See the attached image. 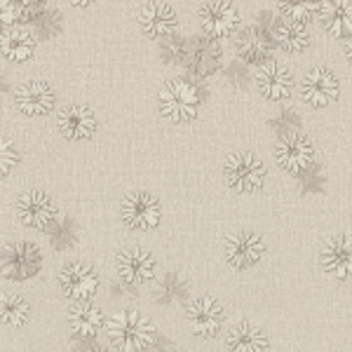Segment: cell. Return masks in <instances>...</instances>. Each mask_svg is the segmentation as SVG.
I'll list each match as a JSON object with an SVG mask.
<instances>
[{"label": "cell", "instance_id": "6da1fadb", "mask_svg": "<svg viewBox=\"0 0 352 352\" xmlns=\"http://www.w3.org/2000/svg\"><path fill=\"white\" fill-rule=\"evenodd\" d=\"M111 345L120 352H144L155 343V324L139 310H120L104 322Z\"/></svg>", "mask_w": 352, "mask_h": 352}, {"label": "cell", "instance_id": "7a4b0ae2", "mask_svg": "<svg viewBox=\"0 0 352 352\" xmlns=\"http://www.w3.org/2000/svg\"><path fill=\"white\" fill-rule=\"evenodd\" d=\"M157 104H160L162 118H167L169 122L184 124L197 118L202 104V92L188 78H174L160 89Z\"/></svg>", "mask_w": 352, "mask_h": 352}, {"label": "cell", "instance_id": "3957f363", "mask_svg": "<svg viewBox=\"0 0 352 352\" xmlns=\"http://www.w3.org/2000/svg\"><path fill=\"white\" fill-rule=\"evenodd\" d=\"M223 176L226 184L230 186L240 195H249V192H256L263 188L265 184V164L256 155V153H232V155L223 164Z\"/></svg>", "mask_w": 352, "mask_h": 352}, {"label": "cell", "instance_id": "277c9868", "mask_svg": "<svg viewBox=\"0 0 352 352\" xmlns=\"http://www.w3.org/2000/svg\"><path fill=\"white\" fill-rule=\"evenodd\" d=\"M43 268V254L33 242H14L0 252V275L21 282L38 275Z\"/></svg>", "mask_w": 352, "mask_h": 352}, {"label": "cell", "instance_id": "5b68a950", "mask_svg": "<svg viewBox=\"0 0 352 352\" xmlns=\"http://www.w3.org/2000/svg\"><path fill=\"white\" fill-rule=\"evenodd\" d=\"M315 160V148L312 141L303 132H289L282 134L275 144V162L280 164L285 172L298 176L310 167Z\"/></svg>", "mask_w": 352, "mask_h": 352}, {"label": "cell", "instance_id": "8992f818", "mask_svg": "<svg viewBox=\"0 0 352 352\" xmlns=\"http://www.w3.org/2000/svg\"><path fill=\"white\" fill-rule=\"evenodd\" d=\"M197 16H200L202 33L214 41L235 36L240 26V12L230 0H204Z\"/></svg>", "mask_w": 352, "mask_h": 352}, {"label": "cell", "instance_id": "52a82bcc", "mask_svg": "<svg viewBox=\"0 0 352 352\" xmlns=\"http://www.w3.org/2000/svg\"><path fill=\"white\" fill-rule=\"evenodd\" d=\"M120 214L122 221L134 230H153L160 226L162 219V207L160 200L155 195L146 190H136L129 192L120 204Z\"/></svg>", "mask_w": 352, "mask_h": 352}, {"label": "cell", "instance_id": "ba28073f", "mask_svg": "<svg viewBox=\"0 0 352 352\" xmlns=\"http://www.w3.org/2000/svg\"><path fill=\"white\" fill-rule=\"evenodd\" d=\"M186 317H188V327L195 336L214 338L223 329L226 310L214 296H200L186 305Z\"/></svg>", "mask_w": 352, "mask_h": 352}, {"label": "cell", "instance_id": "9c48e42d", "mask_svg": "<svg viewBox=\"0 0 352 352\" xmlns=\"http://www.w3.org/2000/svg\"><path fill=\"white\" fill-rule=\"evenodd\" d=\"M235 50L244 64L261 66L270 61L272 50H275V38L263 26H244L235 31Z\"/></svg>", "mask_w": 352, "mask_h": 352}, {"label": "cell", "instance_id": "30bf717a", "mask_svg": "<svg viewBox=\"0 0 352 352\" xmlns=\"http://www.w3.org/2000/svg\"><path fill=\"white\" fill-rule=\"evenodd\" d=\"M61 292L73 300H92L99 289V275L85 261H68L59 270Z\"/></svg>", "mask_w": 352, "mask_h": 352}, {"label": "cell", "instance_id": "8fae6325", "mask_svg": "<svg viewBox=\"0 0 352 352\" xmlns=\"http://www.w3.org/2000/svg\"><path fill=\"white\" fill-rule=\"evenodd\" d=\"M263 254H265V242L256 232L242 230L226 237V261L230 263V268L235 270L254 268L263 258Z\"/></svg>", "mask_w": 352, "mask_h": 352}, {"label": "cell", "instance_id": "7c38bea8", "mask_svg": "<svg viewBox=\"0 0 352 352\" xmlns=\"http://www.w3.org/2000/svg\"><path fill=\"white\" fill-rule=\"evenodd\" d=\"M300 94H303L305 104H310L312 109H327V106H331L340 94L338 78L333 76L327 66H315L308 76L303 78Z\"/></svg>", "mask_w": 352, "mask_h": 352}, {"label": "cell", "instance_id": "4fadbf2b", "mask_svg": "<svg viewBox=\"0 0 352 352\" xmlns=\"http://www.w3.org/2000/svg\"><path fill=\"white\" fill-rule=\"evenodd\" d=\"M16 217L26 228H50L56 221V207L50 200L47 192L43 190H28L16 202Z\"/></svg>", "mask_w": 352, "mask_h": 352}, {"label": "cell", "instance_id": "5bb4252c", "mask_svg": "<svg viewBox=\"0 0 352 352\" xmlns=\"http://www.w3.org/2000/svg\"><path fill=\"white\" fill-rule=\"evenodd\" d=\"M256 89L261 96L268 101H285L294 92V76L287 66L277 64V61H265L258 66L256 76Z\"/></svg>", "mask_w": 352, "mask_h": 352}, {"label": "cell", "instance_id": "9a60e30c", "mask_svg": "<svg viewBox=\"0 0 352 352\" xmlns=\"http://www.w3.org/2000/svg\"><path fill=\"white\" fill-rule=\"evenodd\" d=\"M320 263L336 280H352V235L329 237L320 249Z\"/></svg>", "mask_w": 352, "mask_h": 352}, {"label": "cell", "instance_id": "2e32d148", "mask_svg": "<svg viewBox=\"0 0 352 352\" xmlns=\"http://www.w3.org/2000/svg\"><path fill=\"white\" fill-rule=\"evenodd\" d=\"M116 270L124 285H144L155 275V258L151 252L139 247L122 249L116 258Z\"/></svg>", "mask_w": 352, "mask_h": 352}, {"label": "cell", "instance_id": "e0dca14e", "mask_svg": "<svg viewBox=\"0 0 352 352\" xmlns=\"http://www.w3.org/2000/svg\"><path fill=\"white\" fill-rule=\"evenodd\" d=\"M54 89L43 80H28L14 89V106L24 116H47L54 109Z\"/></svg>", "mask_w": 352, "mask_h": 352}, {"label": "cell", "instance_id": "ac0fdd59", "mask_svg": "<svg viewBox=\"0 0 352 352\" xmlns=\"http://www.w3.org/2000/svg\"><path fill=\"white\" fill-rule=\"evenodd\" d=\"M139 26H141V31L151 38H167L176 31L179 19H176L172 5L160 3V0H151V3H146L144 8H141Z\"/></svg>", "mask_w": 352, "mask_h": 352}, {"label": "cell", "instance_id": "d6986e66", "mask_svg": "<svg viewBox=\"0 0 352 352\" xmlns=\"http://www.w3.org/2000/svg\"><path fill=\"white\" fill-rule=\"evenodd\" d=\"M56 124L59 132L68 141H85L96 132V118L87 106L71 104L59 111L56 116Z\"/></svg>", "mask_w": 352, "mask_h": 352}, {"label": "cell", "instance_id": "ffe728a7", "mask_svg": "<svg viewBox=\"0 0 352 352\" xmlns=\"http://www.w3.org/2000/svg\"><path fill=\"white\" fill-rule=\"evenodd\" d=\"M186 66L190 68L195 76H212V73L219 71L221 66V47L214 38H195V41H188V59H186Z\"/></svg>", "mask_w": 352, "mask_h": 352}, {"label": "cell", "instance_id": "44dd1931", "mask_svg": "<svg viewBox=\"0 0 352 352\" xmlns=\"http://www.w3.org/2000/svg\"><path fill=\"white\" fill-rule=\"evenodd\" d=\"M104 322L106 317L101 308L89 300H76V305L68 310V327L78 338H96L104 329Z\"/></svg>", "mask_w": 352, "mask_h": 352}, {"label": "cell", "instance_id": "7402d4cb", "mask_svg": "<svg viewBox=\"0 0 352 352\" xmlns=\"http://www.w3.org/2000/svg\"><path fill=\"white\" fill-rule=\"evenodd\" d=\"M226 345L230 352H268L270 340L261 327L252 324V322H237L226 333Z\"/></svg>", "mask_w": 352, "mask_h": 352}, {"label": "cell", "instance_id": "603a6c76", "mask_svg": "<svg viewBox=\"0 0 352 352\" xmlns=\"http://www.w3.org/2000/svg\"><path fill=\"white\" fill-rule=\"evenodd\" d=\"M36 52V38L24 26H12L0 33V54L12 64L28 61Z\"/></svg>", "mask_w": 352, "mask_h": 352}, {"label": "cell", "instance_id": "cb8c5ba5", "mask_svg": "<svg viewBox=\"0 0 352 352\" xmlns=\"http://www.w3.org/2000/svg\"><path fill=\"white\" fill-rule=\"evenodd\" d=\"M320 19L329 36L333 38L352 36V0H324Z\"/></svg>", "mask_w": 352, "mask_h": 352}, {"label": "cell", "instance_id": "d4e9b609", "mask_svg": "<svg viewBox=\"0 0 352 352\" xmlns=\"http://www.w3.org/2000/svg\"><path fill=\"white\" fill-rule=\"evenodd\" d=\"M272 38L287 54H300L310 47V31L296 21L280 19L272 26Z\"/></svg>", "mask_w": 352, "mask_h": 352}, {"label": "cell", "instance_id": "484cf974", "mask_svg": "<svg viewBox=\"0 0 352 352\" xmlns=\"http://www.w3.org/2000/svg\"><path fill=\"white\" fill-rule=\"evenodd\" d=\"M324 0H280V12L285 19L296 24H310L322 12Z\"/></svg>", "mask_w": 352, "mask_h": 352}, {"label": "cell", "instance_id": "4316f807", "mask_svg": "<svg viewBox=\"0 0 352 352\" xmlns=\"http://www.w3.org/2000/svg\"><path fill=\"white\" fill-rule=\"evenodd\" d=\"M28 315H31V308L24 298L14 294H0V322L10 327H24Z\"/></svg>", "mask_w": 352, "mask_h": 352}, {"label": "cell", "instance_id": "83f0119b", "mask_svg": "<svg viewBox=\"0 0 352 352\" xmlns=\"http://www.w3.org/2000/svg\"><path fill=\"white\" fill-rule=\"evenodd\" d=\"M186 296H188V287H186L184 277L176 275V272H167V275L157 282L155 298L160 300L162 305L176 303V300H184Z\"/></svg>", "mask_w": 352, "mask_h": 352}, {"label": "cell", "instance_id": "f1b7e54d", "mask_svg": "<svg viewBox=\"0 0 352 352\" xmlns=\"http://www.w3.org/2000/svg\"><path fill=\"white\" fill-rule=\"evenodd\" d=\"M169 41L164 43V59L172 61V64H184L188 59V41H184L181 36H167Z\"/></svg>", "mask_w": 352, "mask_h": 352}, {"label": "cell", "instance_id": "f546056e", "mask_svg": "<svg viewBox=\"0 0 352 352\" xmlns=\"http://www.w3.org/2000/svg\"><path fill=\"white\" fill-rule=\"evenodd\" d=\"M270 127L275 129L277 134H289V132H298L300 129V116L294 109H287L282 113H277L270 120Z\"/></svg>", "mask_w": 352, "mask_h": 352}, {"label": "cell", "instance_id": "4dcf8cb0", "mask_svg": "<svg viewBox=\"0 0 352 352\" xmlns=\"http://www.w3.org/2000/svg\"><path fill=\"white\" fill-rule=\"evenodd\" d=\"M19 162V153H16L14 144L0 136V176H8Z\"/></svg>", "mask_w": 352, "mask_h": 352}, {"label": "cell", "instance_id": "1f68e13d", "mask_svg": "<svg viewBox=\"0 0 352 352\" xmlns=\"http://www.w3.org/2000/svg\"><path fill=\"white\" fill-rule=\"evenodd\" d=\"M19 10V21H33L45 12V0H14Z\"/></svg>", "mask_w": 352, "mask_h": 352}, {"label": "cell", "instance_id": "d6a6232c", "mask_svg": "<svg viewBox=\"0 0 352 352\" xmlns=\"http://www.w3.org/2000/svg\"><path fill=\"white\" fill-rule=\"evenodd\" d=\"M16 21H19V10L14 0H0V33L16 26Z\"/></svg>", "mask_w": 352, "mask_h": 352}, {"label": "cell", "instance_id": "836d02e7", "mask_svg": "<svg viewBox=\"0 0 352 352\" xmlns=\"http://www.w3.org/2000/svg\"><path fill=\"white\" fill-rule=\"evenodd\" d=\"M322 167H315V164H310L308 169H305L300 176V181L305 184V190H322V184H324V179H322Z\"/></svg>", "mask_w": 352, "mask_h": 352}, {"label": "cell", "instance_id": "e575fe53", "mask_svg": "<svg viewBox=\"0 0 352 352\" xmlns=\"http://www.w3.org/2000/svg\"><path fill=\"white\" fill-rule=\"evenodd\" d=\"M71 5H76V8H89V5H94L96 0H68Z\"/></svg>", "mask_w": 352, "mask_h": 352}, {"label": "cell", "instance_id": "d590c367", "mask_svg": "<svg viewBox=\"0 0 352 352\" xmlns=\"http://www.w3.org/2000/svg\"><path fill=\"white\" fill-rule=\"evenodd\" d=\"M345 56H348V61L352 66V36H348V43H345Z\"/></svg>", "mask_w": 352, "mask_h": 352}, {"label": "cell", "instance_id": "8d00e7d4", "mask_svg": "<svg viewBox=\"0 0 352 352\" xmlns=\"http://www.w3.org/2000/svg\"><path fill=\"white\" fill-rule=\"evenodd\" d=\"M87 352H106V350H87Z\"/></svg>", "mask_w": 352, "mask_h": 352}]
</instances>
